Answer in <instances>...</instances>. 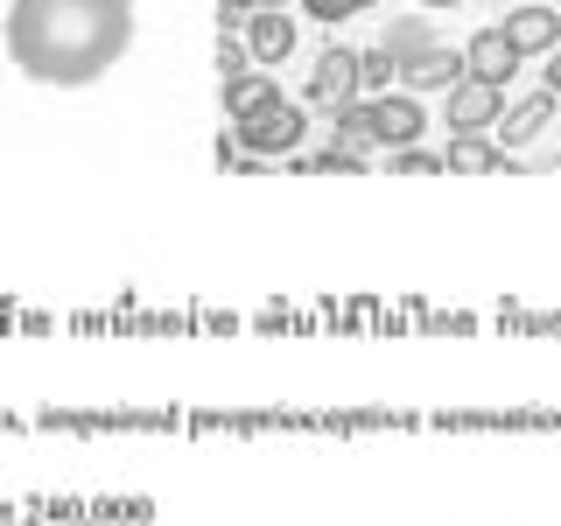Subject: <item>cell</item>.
I'll return each instance as SVG.
<instances>
[{
	"label": "cell",
	"instance_id": "1",
	"mask_svg": "<svg viewBox=\"0 0 561 526\" xmlns=\"http://www.w3.org/2000/svg\"><path fill=\"white\" fill-rule=\"evenodd\" d=\"M134 49V0H14L8 57L28 84L78 92Z\"/></svg>",
	"mask_w": 561,
	"mask_h": 526
},
{
	"label": "cell",
	"instance_id": "2",
	"mask_svg": "<svg viewBox=\"0 0 561 526\" xmlns=\"http://www.w3.org/2000/svg\"><path fill=\"white\" fill-rule=\"evenodd\" d=\"M232 140H239V155H253V162H274V155H295L309 140V113L295 99H274V105H260V113L232 119Z\"/></svg>",
	"mask_w": 561,
	"mask_h": 526
},
{
	"label": "cell",
	"instance_id": "3",
	"mask_svg": "<svg viewBox=\"0 0 561 526\" xmlns=\"http://www.w3.org/2000/svg\"><path fill=\"white\" fill-rule=\"evenodd\" d=\"M365 113H373V140H386V148H414L421 127H428L414 92H379V99H365Z\"/></svg>",
	"mask_w": 561,
	"mask_h": 526
},
{
	"label": "cell",
	"instance_id": "4",
	"mask_svg": "<svg viewBox=\"0 0 561 526\" xmlns=\"http://www.w3.org/2000/svg\"><path fill=\"white\" fill-rule=\"evenodd\" d=\"M302 99L323 105V113H344V105L358 99V57H351V49H323L316 70H309V92Z\"/></svg>",
	"mask_w": 561,
	"mask_h": 526
},
{
	"label": "cell",
	"instance_id": "5",
	"mask_svg": "<svg viewBox=\"0 0 561 526\" xmlns=\"http://www.w3.org/2000/svg\"><path fill=\"white\" fill-rule=\"evenodd\" d=\"M449 105H443V119H449V134H484L491 119L505 113V92L499 84H478V78H463L456 92H443Z\"/></svg>",
	"mask_w": 561,
	"mask_h": 526
},
{
	"label": "cell",
	"instance_id": "6",
	"mask_svg": "<svg viewBox=\"0 0 561 526\" xmlns=\"http://www.w3.org/2000/svg\"><path fill=\"white\" fill-rule=\"evenodd\" d=\"M463 78H478V84H499V92H505V84L519 78V49L505 43L499 28H478V35H470V49H463Z\"/></svg>",
	"mask_w": 561,
	"mask_h": 526
},
{
	"label": "cell",
	"instance_id": "7",
	"mask_svg": "<svg viewBox=\"0 0 561 526\" xmlns=\"http://www.w3.org/2000/svg\"><path fill=\"white\" fill-rule=\"evenodd\" d=\"M239 43H245V57H253V64H280L295 49V14L253 8V14H245V28H239Z\"/></svg>",
	"mask_w": 561,
	"mask_h": 526
},
{
	"label": "cell",
	"instance_id": "8",
	"mask_svg": "<svg viewBox=\"0 0 561 526\" xmlns=\"http://www.w3.org/2000/svg\"><path fill=\"white\" fill-rule=\"evenodd\" d=\"M499 35L519 49V57H548V49H561V14L554 8H519V14H505Z\"/></svg>",
	"mask_w": 561,
	"mask_h": 526
},
{
	"label": "cell",
	"instance_id": "9",
	"mask_svg": "<svg viewBox=\"0 0 561 526\" xmlns=\"http://www.w3.org/2000/svg\"><path fill=\"white\" fill-rule=\"evenodd\" d=\"M443 169L449 175H491V169H513V162H505V148H499V140H484V134H449Z\"/></svg>",
	"mask_w": 561,
	"mask_h": 526
},
{
	"label": "cell",
	"instance_id": "10",
	"mask_svg": "<svg viewBox=\"0 0 561 526\" xmlns=\"http://www.w3.org/2000/svg\"><path fill=\"white\" fill-rule=\"evenodd\" d=\"M400 84H408V92H456V84H463V49H428L421 64L400 70Z\"/></svg>",
	"mask_w": 561,
	"mask_h": 526
},
{
	"label": "cell",
	"instance_id": "11",
	"mask_svg": "<svg viewBox=\"0 0 561 526\" xmlns=\"http://www.w3.org/2000/svg\"><path fill=\"white\" fill-rule=\"evenodd\" d=\"M386 57H393L400 70H408V64H421V57H428V49H443V43H435V28L428 22H421V14H400V22L393 28H386Z\"/></svg>",
	"mask_w": 561,
	"mask_h": 526
},
{
	"label": "cell",
	"instance_id": "12",
	"mask_svg": "<svg viewBox=\"0 0 561 526\" xmlns=\"http://www.w3.org/2000/svg\"><path fill=\"white\" fill-rule=\"evenodd\" d=\"M274 99H280V84L267 78V70H245V78H232V84H225V113H232V119L260 113V105H274Z\"/></svg>",
	"mask_w": 561,
	"mask_h": 526
},
{
	"label": "cell",
	"instance_id": "13",
	"mask_svg": "<svg viewBox=\"0 0 561 526\" xmlns=\"http://www.w3.org/2000/svg\"><path fill=\"white\" fill-rule=\"evenodd\" d=\"M554 105H561L554 92H534V99H519L513 113H499V119H505V140H534V134L554 119Z\"/></svg>",
	"mask_w": 561,
	"mask_h": 526
},
{
	"label": "cell",
	"instance_id": "14",
	"mask_svg": "<svg viewBox=\"0 0 561 526\" xmlns=\"http://www.w3.org/2000/svg\"><path fill=\"white\" fill-rule=\"evenodd\" d=\"M393 78H400V64L386 49H365L358 57V92H393Z\"/></svg>",
	"mask_w": 561,
	"mask_h": 526
},
{
	"label": "cell",
	"instance_id": "15",
	"mask_svg": "<svg viewBox=\"0 0 561 526\" xmlns=\"http://www.w3.org/2000/svg\"><path fill=\"white\" fill-rule=\"evenodd\" d=\"M330 119H337V140H344V148L365 155V140H373V113H365V99H351L344 113H330Z\"/></svg>",
	"mask_w": 561,
	"mask_h": 526
},
{
	"label": "cell",
	"instance_id": "16",
	"mask_svg": "<svg viewBox=\"0 0 561 526\" xmlns=\"http://www.w3.org/2000/svg\"><path fill=\"white\" fill-rule=\"evenodd\" d=\"M386 169H393V175H443V155H428V148H393V155H386Z\"/></svg>",
	"mask_w": 561,
	"mask_h": 526
},
{
	"label": "cell",
	"instance_id": "17",
	"mask_svg": "<svg viewBox=\"0 0 561 526\" xmlns=\"http://www.w3.org/2000/svg\"><path fill=\"white\" fill-rule=\"evenodd\" d=\"M373 0H302V14L309 22H323V28H337V22H351V14H365Z\"/></svg>",
	"mask_w": 561,
	"mask_h": 526
},
{
	"label": "cell",
	"instance_id": "18",
	"mask_svg": "<svg viewBox=\"0 0 561 526\" xmlns=\"http://www.w3.org/2000/svg\"><path fill=\"white\" fill-rule=\"evenodd\" d=\"M302 169H323V175H358V169H365V155H358V148H323V155H309Z\"/></svg>",
	"mask_w": 561,
	"mask_h": 526
},
{
	"label": "cell",
	"instance_id": "19",
	"mask_svg": "<svg viewBox=\"0 0 561 526\" xmlns=\"http://www.w3.org/2000/svg\"><path fill=\"white\" fill-rule=\"evenodd\" d=\"M245 70H253V57H245V43H239V35H218V78L232 84V78H245Z\"/></svg>",
	"mask_w": 561,
	"mask_h": 526
},
{
	"label": "cell",
	"instance_id": "20",
	"mask_svg": "<svg viewBox=\"0 0 561 526\" xmlns=\"http://www.w3.org/2000/svg\"><path fill=\"white\" fill-rule=\"evenodd\" d=\"M548 92L561 99V49H548Z\"/></svg>",
	"mask_w": 561,
	"mask_h": 526
},
{
	"label": "cell",
	"instance_id": "21",
	"mask_svg": "<svg viewBox=\"0 0 561 526\" xmlns=\"http://www.w3.org/2000/svg\"><path fill=\"white\" fill-rule=\"evenodd\" d=\"M253 8H280V14H288V0H253Z\"/></svg>",
	"mask_w": 561,
	"mask_h": 526
},
{
	"label": "cell",
	"instance_id": "22",
	"mask_svg": "<svg viewBox=\"0 0 561 526\" xmlns=\"http://www.w3.org/2000/svg\"><path fill=\"white\" fill-rule=\"evenodd\" d=\"M421 8H456V0H421Z\"/></svg>",
	"mask_w": 561,
	"mask_h": 526
}]
</instances>
